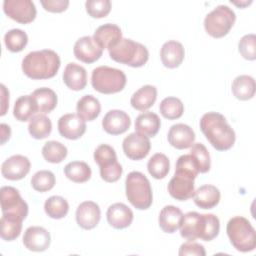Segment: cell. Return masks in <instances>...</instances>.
<instances>
[{
	"label": "cell",
	"instance_id": "14",
	"mask_svg": "<svg viewBox=\"0 0 256 256\" xmlns=\"http://www.w3.org/2000/svg\"><path fill=\"white\" fill-rule=\"evenodd\" d=\"M30 166V161L26 156L13 155L2 163L1 174L8 180H21L29 173Z\"/></svg>",
	"mask_w": 256,
	"mask_h": 256
},
{
	"label": "cell",
	"instance_id": "41",
	"mask_svg": "<svg viewBox=\"0 0 256 256\" xmlns=\"http://www.w3.org/2000/svg\"><path fill=\"white\" fill-rule=\"evenodd\" d=\"M199 173L198 165L195 158L191 154H185L178 158L176 162L175 175L186 176L195 179Z\"/></svg>",
	"mask_w": 256,
	"mask_h": 256
},
{
	"label": "cell",
	"instance_id": "8",
	"mask_svg": "<svg viewBox=\"0 0 256 256\" xmlns=\"http://www.w3.org/2000/svg\"><path fill=\"white\" fill-rule=\"evenodd\" d=\"M94 160L100 168V176L104 181L113 183L120 179L123 169L117 161L115 150L111 146L99 145L94 151Z\"/></svg>",
	"mask_w": 256,
	"mask_h": 256
},
{
	"label": "cell",
	"instance_id": "46",
	"mask_svg": "<svg viewBox=\"0 0 256 256\" xmlns=\"http://www.w3.org/2000/svg\"><path fill=\"white\" fill-rule=\"evenodd\" d=\"M238 50L241 56L246 59L253 61L256 59V36L254 34L244 35L238 44Z\"/></svg>",
	"mask_w": 256,
	"mask_h": 256
},
{
	"label": "cell",
	"instance_id": "47",
	"mask_svg": "<svg viewBox=\"0 0 256 256\" xmlns=\"http://www.w3.org/2000/svg\"><path fill=\"white\" fill-rule=\"evenodd\" d=\"M178 254L180 256H186V255H196V256H205L206 255V251L204 249V246L188 240L187 242L183 243L180 248H179V252Z\"/></svg>",
	"mask_w": 256,
	"mask_h": 256
},
{
	"label": "cell",
	"instance_id": "37",
	"mask_svg": "<svg viewBox=\"0 0 256 256\" xmlns=\"http://www.w3.org/2000/svg\"><path fill=\"white\" fill-rule=\"evenodd\" d=\"M149 174L155 179H163L170 170V162L168 157L163 153L154 154L147 163Z\"/></svg>",
	"mask_w": 256,
	"mask_h": 256
},
{
	"label": "cell",
	"instance_id": "19",
	"mask_svg": "<svg viewBox=\"0 0 256 256\" xmlns=\"http://www.w3.org/2000/svg\"><path fill=\"white\" fill-rule=\"evenodd\" d=\"M107 221L115 229H124L133 221L132 210L124 203H114L109 206L106 212Z\"/></svg>",
	"mask_w": 256,
	"mask_h": 256
},
{
	"label": "cell",
	"instance_id": "16",
	"mask_svg": "<svg viewBox=\"0 0 256 256\" xmlns=\"http://www.w3.org/2000/svg\"><path fill=\"white\" fill-rule=\"evenodd\" d=\"M131 125V120L128 114L122 110L108 111L103 120L102 127L105 132L111 135H120L125 133Z\"/></svg>",
	"mask_w": 256,
	"mask_h": 256
},
{
	"label": "cell",
	"instance_id": "51",
	"mask_svg": "<svg viewBox=\"0 0 256 256\" xmlns=\"http://www.w3.org/2000/svg\"><path fill=\"white\" fill-rule=\"evenodd\" d=\"M231 3H233V4H235V5H237V6H239V7H244V6H247V5H249V4H251L252 3V1H249V2H240V3H237V2H231Z\"/></svg>",
	"mask_w": 256,
	"mask_h": 256
},
{
	"label": "cell",
	"instance_id": "23",
	"mask_svg": "<svg viewBox=\"0 0 256 256\" xmlns=\"http://www.w3.org/2000/svg\"><path fill=\"white\" fill-rule=\"evenodd\" d=\"M63 81L69 89L80 91L86 87L87 72L84 67L76 63H69L64 69Z\"/></svg>",
	"mask_w": 256,
	"mask_h": 256
},
{
	"label": "cell",
	"instance_id": "2",
	"mask_svg": "<svg viewBox=\"0 0 256 256\" xmlns=\"http://www.w3.org/2000/svg\"><path fill=\"white\" fill-rule=\"evenodd\" d=\"M60 64V58L55 51L43 49L28 53L22 61V70L33 80L49 79L57 74Z\"/></svg>",
	"mask_w": 256,
	"mask_h": 256
},
{
	"label": "cell",
	"instance_id": "18",
	"mask_svg": "<svg viewBox=\"0 0 256 256\" xmlns=\"http://www.w3.org/2000/svg\"><path fill=\"white\" fill-rule=\"evenodd\" d=\"M101 218V211L97 203L93 201L82 202L76 210L77 224L85 229L90 230L97 226Z\"/></svg>",
	"mask_w": 256,
	"mask_h": 256
},
{
	"label": "cell",
	"instance_id": "27",
	"mask_svg": "<svg viewBox=\"0 0 256 256\" xmlns=\"http://www.w3.org/2000/svg\"><path fill=\"white\" fill-rule=\"evenodd\" d=\"M157 99V89L152 85H144L131 97V106L138 111H145L153 106Z\"/></svg>",
	"mask_w": 256,
	"mask_h": 256
},
{
	"label": "cell",
	"instance_id": "13",
	"mask_svg": "<svg viewBox=\"0 0 256 256\" xmlns=\"http://www.w3.org/2000/svg\"><path fill=\"white\" fill-rule=\"evenodd\" d=\"M74 56L81 62L90 64L96 62L103 54V49L96 43L91 36L79 38L73 48Z\"/></svg>",
	"mask_w": 256,
	"mask_h": 256
},
{
	"label": "cell",
	"instance_id": "30",
	"mask_svg": "<svg viewBox=\"0 0 256 256\" xmlns=\"http://www.w3.org/2000/svg\"><path fill=\"white\" fill-rule=\"evenodd\" d=\"M77 114L85 121H93L101 112V104L93 95H84L76 105Z\"/></svg>",
	"mask_w": 256,
	"mask_h": 256
},
{
	"label": "cell",
	"instance_id": "5",
	"mask_svg": "<svg viewBox=\"0 0 256 256\" xmlns=\"http://www.w3.org/2000/svg\"><path fill=\"white\" fill-rule=\"evenodd\" d=\"M126 197L139 210H146L152 205V188L148 178L139 171L130 172L125 181Z\"/></svg>",
	"mask_w": 256,
	"mask_h": 256
},
{
	"label": "cell",
	"instance_id": "3",
	"mask_svg": "<svg viewBox=\"0 0 256 256\" xmlns=\"http://www.w3.org/2000/svg\"><path fill=\"white\" fill-rule=\"evenodd\" d=\"M108 51L115 62L134 68L142 67L149 58V52L143 44L126 38H122Z\"/></svg>",
	"mask_w": 256,
	"mask_h": 256
},
{
	"label": "cell",
	"instance_id": "4",
	"mask_svg": "<svg viewBox=\"0 0 256 256\" xmlns=\"http://www.w3.org/2000/svg\"><path fill=\"white\" fill-rule=\"evenodd\" d=\"M226 232L232 246L240 252H250L256 248V232L251 223L242 216L231 218Z\"/></svg>",
	"mask_w": 256,
	"mask_h": 256
},
{
	"label": "cell",
	"instance_id": "36",
	"mask_svg": "<svg viewBox=\"0 0 256 256\" xmlns=\"http://www.w3.org/2000/svg\"><path fill=\"white\" fill-rule=\"evenodd\" d=\"M220 230L219 218L214 214H201L199 237L204 241H211L216 238Z\"/></svg>",
	"mask_w": 256,
	"mask_h": 256
},
{
	"label": "cell",
	"instance_id": "7",
	"mask_svg": "<svg viewBox=\"0 0 256 256\" xmlns=\"http://www.w3.org/2000/svg\"><path fill=\"white\" fill-rule=\"evenodd\" d=\"M235 20L236 15L231 8L226 5H219L206 15L204 28L210 36L221 38L229 33Z\"/></svg>",
	"mask_w": 256,
	"mask_h": 256
},
{
	"label": "cell",
	"instance_id": "11",
	"mask_svg": "<svg viewBox=\"0 0 256 256\" xmlns=\"http://www.w3.org/2000/svg\"><path fill=\"white\" fill-rule=\"evenodd\" d=\"M124 154L131 160H141L145 158L150 151L151 143L147 136L138 132L129 134L122 143Z\"/></svg>",
	"mask_w": 256,
	"mask_h": 256
},
{
	"label": "cell",
	"instance_id": "24",
	"mask_svg": "<svg viewBox=\"0 0 256 256\" xmlns=\"http://www.w3.org/2000/svg\"><path fill=\"white\" fill-rule=\"evenodd\" d=\"M220 191L219 189L210 184H205L200 186L196 191H194V202L202 209H212L218 205L220 201Z\"/></svg>",
	"mask_w": 256,
	"mask_h": 256
},
{
	"label": "cell",
	"instance_id": "38",
	"mask_svg": "<svg viewBox=\"0 0 256 256\" xmlns=\"http://www.w3.org/2000/svg\"><path fill=\"white\" fill-rule=\"evenodd\" d=\"M44 210L50 218L61 219L67 215L69 204L61 196H51L45 201Z\"/></svg>",
	"mask_w": 256,
	"mask_h": 256
},
{
	"label": "cell",
	"instance_id": "44",
	"mask_svg": "<svg viewBox=\"0 0 256 256\" xmlns=\"http://www.w3.org/2000/svg\"><path fill=\"white\" fill-rule=\"evenodd\" d=\"M190 148V154L195 158L199 172L207 173L210 170L211 160L209 152L205 145H203L202 143H194Z\"/></svg>",
	"mask_w": 256,
	"mask_h": 256
},
{
	"label": "cell",
	"instance_id": "26",
	"mask_svg": "<svg viewBox=\"0 0 256 256\" xmlns=\"http://www.w3.org/2000/svg\"><path fill=\"white\" fill-rule=\"evenodd\" d=\"M161 126V120L156 113L147 111L141 113L135 120L136 132L149 137H154Z\"/></svg>",
	"mask_w": 256,
	"mask_h": 256
},
{
	"label": "cell",
	"instance_id": "15",
	"mask_svg": "<svg viewBox=\"0 0 256 256\" xmlns=\"http://www.w3.org/2000/svg\"><path fill=\"white\" fill-rule=\"evenodd\" d=\"M51 242L50 233L43 227L31 226L28 227L23 236L24 246L34 252H42L49 248Z\"/></svg>",
	"mask_w": 256,
	"mask_h": 256
},
{
	"label": "cell",
	"instance_id": "43",
	"mask_svg": "<svg viewBox=\"0 0 256 256\" xmlns=\"http://www.w3.org/2000/svg\"><path fill=\"white\" fill-rule=\"evenodd\" d=\"M55 175L49 170H40L31 178V185L38 192H46L51 190L55 185Z\"/></svg>",
	"mask_w": 256,
	"mask_h": 256
},
{
	"label": "cell",
	"instance_id": "39",
	"mask_svg": "<svg viewBox=\"0 0 256 256\" xmlns=\"http://www.w3.org/2000/svg\"><path fill=\"white\" fill-rule=\"evenodd\" d=\"M161 115L168 120H175L180 118L184 112V105L179 98L166 97L159 106Z\"/></svg>",
	"mask_w": 256,
	"mask_h": 256
},
{
	"label": "cell",
	"instance_id": "49",
	"mask_svg": "<svg viewBox=\"0 0 256 256\" xmlns=\"http://www.w3.org/2000/svg\"><path fill=\"white\" fill-rule=\"evenodd\" d=\"M8 107H9V91L7 90L5 85L1 84V113H0L1 116L6 114Z\"/></svg>",
	"mask_w": 256,
	"mask_h": 256
},
{
	"label": "cell",
	"instance_id": "1",
	"mask_svg": "<svg viewBox=\"0 0 256 256\" xmlns=\"http://www.w3.org/2000/svg\"><path fill=\"white\" fill-rule=\"evenodd\" d=\"M200 129L210 144L218 151L229 150L236 135L226 118L218 112L205 113L200 119Z\"/></svg>",
	"mask_w": 256,
	"mask_h": 256
},
{
	"label": "cell",
	"instance_id": "6",
	"mask_svg": "<svg viewBox=\"0 0 256 256\" xmlns=\"http://www.w3.org/2000/svg\"><path fill=\"white\" fill-rule=\"evenodd\" d=\"M125 73L109 66H99L92 71V87L102 94H114L122 91L126 85Z\"/></svg>",
	"mask_w": 256,
	"mask_h": 256
},
{
	"label": "cell",
	"instance_id": "31",
	"mask_svg": "<svg viewBox=\"0 0 256 256\" xmlns=\"http://www.w3.org/2000/svg\"><path fill=\"white\" fill-rule=\"evenodd\" d=\"M31 95L36 101L38 112L42 114L50 113L55 109L57 105V101H58L57 95L50 88H47V87L38 88L34 90Z\"/></svg>",
	"mask_w": 256,
	"mask_h": 256
},
{
	"label": "cell",
	"instance_id": "45",
	"mask_svg": "<svg viewBox=\"0 0 256 256\" xmlns=\"http://www.w3.org/2000/svg\"><path fill=\"white\" fill-rule=\"evenodd\" d=\"M85 7L92 18H104L110 13L111 2L109 0H88Z\"/></svg>",
	"mask_w": 256,
	"mask_h": 256
},
{
	"label": "cell",
	"instance_id": "29",
	"mask_svg": "<svg viewBox=\"0 0 256 256\" xmlns=\"http://www.w3.org/2000/svg\"><path fill=\"white\" fill-rule=\"evenodd\" d=\"M36 112H38V107L32 95L20 96L14 104L13 115L18 121H28L35 115Z\"/></svg>",
	"mask_w": 256,
	"mask_h": 256
},
{
	"label": "cell",
	"instance_id": "33",
	"mask_svg": "<svg viewBox=\"0 0 256 256\" xmlns=\"http://www.w3.org/2000/svg\"><path fill=\"white\" fill-rule=\"evenodd\" d=\"M200 218L201 214L195 211H191L183 215L182 222L179 227L180 235L187 240H196L200 232Z\"/></svg>",
	"mask_w": 256,
	"mask_h": 256
},
{
	"label": "cell",
	"instance_id": "20",
	"mask_svg": "<svg viewBox=\"0 0 256 256\" xmlns=\"http://www.w3.org/2000/svg\"><path fill=\"white\" fill-rule=\"evenodd\" d=\"M194 180L181 175H175L168 183V192L176 200L186 201L194 195Z\"/></svg>",
	"mask_w": 256,
	"mask_h": 256
},
{
	"label": "cell",
	"instance_id": "17",
	"mask_svg": "<svg viewBox=\"0 0 256 256\" xmlns=\"http://www.w3.org/2000/svg\"><path fill=\"white\" fill-rule=\"evenodd\" d=\"M167 138L171 146L182 150L190 148L194 144L195 133L190 126L183 123H178L170 127Z\"/></svg>",
	"mask_w": 256,
	"mask_h": 256
},
{
	"label": "cell",
	"instance_id": "34",
	"mask_svg": "<svg viewBox=\"0 0 256 256\" xmlns=\"http://www.w3.org/2000/svg\"><path fill=\"white\" fill-rule=\"evenodd\" d=\"M28 131L30 135L35 139H44L50 135L52 131L51 120L45 114L34 115L28 124Z\"/></svg>",
	"mask_w": 256,
	"mask_h": 256
},
{
	"label": "cell",
	"instance_id": "21",
	"mask_svg": "<svg viewBox=\"0 0 256 256\" xmlns=\"http://www.w3.org/2000/svg\"><path fill=\"white\" fill-rule=\"evenodd\" d=\"M185 50L183 45L174 40L165 42L160 51V58L162 64L170 69L177 68L184 60Z\"/></svg>",
	"mask_w": 256,
	"mask_h": 256
},
{
	"label": "cell",
	"instance_id": "25",
	"mask_svg": "<svg viewBox=\"0 0 256 256\" xmlns=\"http://www.w3.org/2000/svg\"><path fill=\"white\" fill-rule=\"evenodd\" d=\"M183 218L182 211L173 205H167L160 211L159 226L166 233H174L179 229Z\"/></svg>",
	"mask_w": 256,
	"mask_h": 256
},
{
	"label": "cell",
	"instance_id": "9",
	"mask_svg": "<svg viewBox=\"0 0 256 256\" xmlns=\"http://www.w3.org/2000/svg\"><path fill=\"white\" fill-rule=\"evenodd\" d=\"M2 214L18 216L23 220L28 215V205L22 199L19 191L11 186H3L0 189Z\"/></svg>",
	"mask_w": 256,
	"mask_h": 256
},
{
	"label": "cell",
	"instance_id": "12",
	"mask_svg": "<svg viewBox=\"0 0 256 256\" xmlns=\"http://www.w3.org/2000/svg\"><path fill=\"white\" fill-rule=\"evenodd\" d=\"M58 131L66 139H79L86 131L85 120L75 113L65 114L58 120Z\"/></svg>",
	"mask_w": 256,
	"mask_h": 256
},
{
	"label": "cell",
	"instance_id": "10",
	"mask_svg": "<svg viewBox=\"0 0 256 256\" xmlns=\"http://www.w3.org/2000/svg\"><path fill=\"white\" fill-rule=\"evenodd\" d=\"M4 13L14 21L28 24L36 18V7L30 0H5L3 2Z\"/></svg>",
	"mask_w": 256,
	"mask_h": 256
},
{
	"label": "cell",
	"instance_id": "42",
	"mask_svg": "<svg viewBox=\"0 0 256 256\" xmlns=\"http://www.w3.org/2000/svg\"><path fill=\"white\" fill-rule=\"evenodd\" d=\"M4 42L9 51L20 52L26 47L28 36L21 29H11L5 34Z\"/></svg>",
	"mask_w": 256,
	"mask_h": 256
},
{
	"label": "cell",
	"instance_id": "32",
	"mask_svg": "<svg viewBox=\"0 0 256 256\" xmlns=\"http://www.w3.org/2000/svg\"><path fill=\"white\" fill-rule=\"evenodd\" d=\"M23 219L18 216L2 214L1 225V238L5 241H13L19 237L22 229Z\"/></svg>",
	"mask_w": 256,
	"mask_h": 256
},
{
	"label": "cell",
	"instance_id": "22",
	"mask_svg": "<svg viewBox=\"0 0 256 256\" xmlns=\"http://www.w3.org/2000/svg\"><path fill=\"white\" fill-rule=\"evenodd\" d=\"M93 39L103 50H109L122 39V32L118 25L107 23L99 26L96 29Z\"/></svg>",
	"mask_w": 256,
	"mask_h": 256
},
{
	"label": "cell",
	"instance_id": "35",
	"mask_svg": "<svg viewBox=\"0 0 256 256\" xmlns=\"http://www.w3.org/2000/svg\"><path fill=\"white\" fill-rule=\"evenodd\" d=\"M66 177L75 183H84L91 177V168L83 161H72L64 167Z\"/></svg>",
	"mask_w": 256,
	"mask_h": 256
},
{
	"label": "cell",
	"instance_id": "28",
	"mask_svg": "<svg viewBox=\"0 0 256 256\" xmlns=\"http://www.w3.org/2000/svg\"><path fill=\"white\" fill-rule=\"evenodd\" d=\"M255 80L253 77L248 75H240L237 76L231 86V90L233 95L242 101H246L252 99L255 95Z\"/></svg>",
	"mask_w": 256,
	"mask_h": 256
},
{
	"label": "cell",
	"instance_id": "48",
	"mask_svg": "<svg viewBox=\"0 0 256 256\" xmlns=\"http://www.w3.org/2000/svg\"><path fill=\"white\" fill-rule=\"evenodd\" d=\"M46 11L52 13H60L65 11L69 6L68 0H46L40 2Z\"/></svg>",
	"mask_w": 256,
	"mask_h": 256
},
{
	"label": "cell",
	"instance_id": "50",
	"mask_svg": "<svg viewBox=\"0 0 256 256\" xmlns=\"http://www.w3.org/2000/svg\"><path fill=\"white\" fill-rule=\"evenodd\" d=\"M0 129H1V144H5V142L8 141L11 136V129L7 124H4V123L0 125Z\"/></svg>",
	"mask_w": 256,
	"mask_h": 256
},
{
	"label": "cell",
	"instance_id": "40",
	"mask_svg": "<svg viewBox=\"0 0 256 256\" xmlns=\"http://www.w3.org/2000/svg\"><path fill=\"white\" fill-rule=\"evenodd\" d=\"M67 148L64 144L58 141H48L42 147V155L47 162L60 163L67 156Z\"/></svg>",
	"mask_w": 256,
	"mask_h": 256
}]
</instances>
